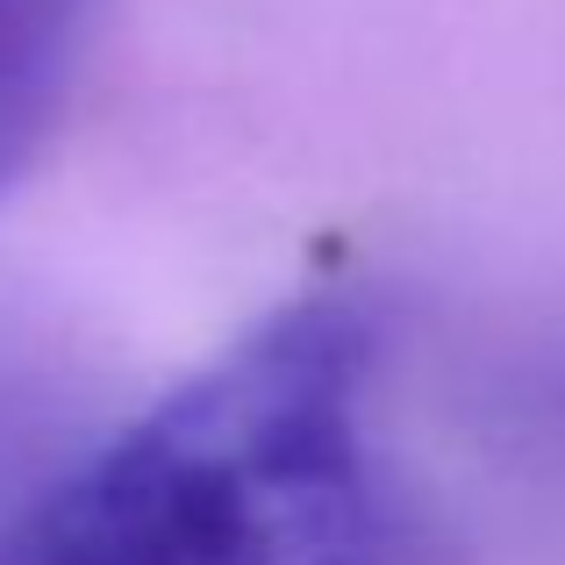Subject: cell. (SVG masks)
<instances>
[{"label": "cell", "instance_id": "7a4b0ae2", "mask_svg": "<svg viewBox=\"0 0 565 565\" xmlns=\"http://www.w3.org/2000/svg\"><path fill=\"white\" fill-rule=\"evenodd\" d=\"M100 0H0V193L22 180Z\"/></svg>", "mask_w": 565, "mask_h": 565}, {"label": "cell", "instance_id": "6da1fadb", "mask_svg": "<svg viewBox=\"0 0 565 565\" xmlns=\"http://www.w3.org/2000/svg\"><path fill=\"white\" fill-rule=\"evenodd\" d=\"M380 316L308 287L0 523V565H415L373 429Z\"/></svg>", "mask_w": 565, "mask_h": 565}]
</instances>
